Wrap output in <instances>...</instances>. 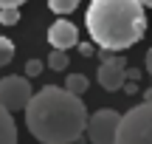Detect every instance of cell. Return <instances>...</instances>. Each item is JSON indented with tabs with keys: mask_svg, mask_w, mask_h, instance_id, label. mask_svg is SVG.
Instances as JSON below:
<instances>
[{
	"mask_svg": "<svg viewBox=\"0 0 152 144\" xmlns=\"http://www.w3.org/2000/svg\"><path fill=\"white\" fill-rule=\"evenodd\" d=\"M26 124L42 144H76L87 124V107L68 88L48 85L28 99Z\"/></svg>",
	"mask_w": 152,
	"mask_h": 144,
	"instance_id": "6da1fadb",
	"label": "cell"
},
{
	"mask_svg": "<svg viewBox=\"0 0 152 144\" xmlns=\"http://www.w3.org/2000/svg\"><path fill=\"white\" fill-rule=\"evenodd\" d=\"M85 23L90 40L104 51H124L147 34V17L138 0H90Z\"/></svg>",
	"mask_w": 152,
	"mask_h": 144,
	"instance_id": "7a4b0ae2",
	"label": "cell"
},
{
	"mask_svg": "<svg viewBox=\"0 0 152 144\" xmlns=\"http://www.w3.org/2000/svg\"><path fill=\"white\" fill-rule=\"evenodd\" d=\"M115 144H152V102L144 99L121 116Z\"/></svg>",
	"mask_w": 152,
	"mask_h": 144,
	"instance_id": "3957f363",
	"label": "cell"
},
{
	"mask_svg": "<svg viewBox=\"0 0 152 144\" xmlns=\"http://www.w3.org/2000/svg\"><path fill=\"white\" fill-rule=\"evenodd\" d=\"M121 113L115 110H96L93 116H87L85 133L90 144H115V133H118Z\"/></svg>",
	"mask_w": 152,
	"mask_h": 144,
	"instance_id": "277c9868",
	"label": "cell"
},
{
	"mask_svg": "<svg viewBox=\"0 0 152 144\" xmlns=\"http://www.w3.org/2000/svg\"><path fill=\"white\" fill-rule=\"evenodd\" d=\"M31 85L26 76H3L0 79V105L9 113L14 110H26L28 99H31Z\"/></svg>",
	"mask_w": 152,
	"mask_h": 144,
	"instance_id": "5b68a950",
	"label": "cell"
},
{
	"mask_svg": "<svg viewBox=\"0 0 152 144\" xmlns=\"http://www.w3.org/2000/svg\"><path fill=\"white\" fill-rule=\"evenodd\" d=\"M96 76H99V85H102L104 90H118L121 85H124V76H127L124 60H118V57H104L99 71H96Z\"/></svg>",
	"mask_w": 152,
	"mask_h": 144,
	"instance_id": "8992f818",
	"label": "cell"
},
{
	"mask_svg": "<svg viewBox=\"0 0 152 144\" xmlns=\"http://www.w3.org/2000/svg\"><path fill=\"white\" fill-rule=\"evenodd\" d=\"M48 43H51V48L68 51V48H73V45L79 43V31H76V26L71 20H56L54 26L48 28Z\"/></svg>",
	"mask_w": 152,
	"mask_h": 144,
	"instance_id": "52a82bcc",
	"label": "cell"
},
{
	"mask_svg": "<svg viewBox=\"0 0 152 144\" xmlns=\"http://www.w3.org/2000/svg\"><path fill=\"white\" fill-rule=\"evenodd\" d=\"M0 144H17V124L3 105H0Z\"/></svg>",
	"mask_w": 152,
	"mask_h": 144,
	"instance_id": "ba28073f",
	"label": "cell"
},
{
	"mask_svg": "<svg viewBox=\"0 0 152 144\" xmlns=\"http://www.w3.org/2000/svg\"><path fill=\"white\" fill-rule=\"evenodd\" d=\"M65 88L71 90V93L82 96V93L87 90V76H82V73H71V76L65 79Z\"/></svg>",
	"mask_w": 152,
	"mask_h": 144,
	"instance_id": "9c48e42d",
	"label": "cell"
},
{
	"mask_svg": "<svg viewBox=\"0 0 152 144\" xmlns=\"http://www.w3.org/2000/svg\"><path fill=\"white\" fill-rule=\"evenodd\" d=\"M48 68H51V71H65V68H68V54L62 48H54L51 57H48Z\"/></svg>",
	"mask_w": 152,
	"mask_h": 144,
	"instance_id": "30bf717a",
	"label": "cell"
},
{
	"mask_svg": "<svg viewBox=\"0 0 152 144\" xmlns=\"http://www.w3.org/2000/svg\"><path fill=\"white\" fill-rule=\"evenodd\" d=\"M76 6H79V0H48V9L56 14H71L76 11Z\"/></svg>",
	"mask_w": 152,
	"mask_h": 144,
	"instance_id": "8fae6325",
	"label": "cell"
},
{
	"mask_svg": "<svg viewBox=\"0 0 152 144\" xmlns=\"http://www.w3.org/2000/svg\"><path fill=\"white\" fill-rule=\"evenodd\" d=\"M11 60H14V43L9 37H0V68L9 65Z\"/></svg>",
	"mask_w": 152,
	"mask_h": 144,
	"instance_id": "7c38bea8",
	"label": "cell"
},
{
	"mask_svg": "<svg viewBox=\"0 0 152 144\" xmlns=\"http://www.w3.org/2000/svg\"><path fill=\"white\" fill-rule=\"evenodd\" d=\"M17 20H20V6H6V9H0V23H3V26H14Z\"/></svg>",
	"mask_w": 152,
	"mask_h": 144,
	"instance_id": "4fadbf2b",
	"label": "cell"
},
{
	"mask_svg": "<svg viewBox=\"0 0 152 144\" xmlns=\"http://www.w3.org/2000/svg\"><path fill=\"white\" fill-rule=\"evenodd\" d=\"M39 71H42V62H39V60H28L26 62V73H28V76H37Z\"/></svg>",
	"mask_w": 152,
	"mask_h": 144,
	"instance_id": "5bb4252c",
	"label": "cell"
},
{
	"mask_svg": "<svg viewBox=\"0 0 152 144\" xmlns=\"http://www.w3.org/2000/svg\"><path fill=\"white\" fill-rule=\"evenodd\" d=\"M26 0H0V9H6V6H23Z\"/></svg>",
	"mask_w": 152,
	"mask_h": 144,
	"instance_id": "9a60e30c",
	"label": "cell"
},
{
	"mask_svg": "<svg viewBox=\"0 0 152 144\" xmlns=\"http://www.w3.org/2000/svg\"><path fill=\"white\" fill-rule=\"evenodd\" d=\"M147 71H149V76H152V48H149V54H147Z\"/></svg>",
	"mask_w": 152,
	"mask_h": 144,
	"instance_id": "2e32d148",
	"label": "cell"
},
{
	"mask_svg": "<svg viewBox=\"0 0 152 144\" xmlns=\"http://www.w3.org/2000/svg\"><path fill=\"white\" fill-rule=\"evenodd\" d=\"M138 3H141V6H144V9H147V6H149V9H152V0H138Z\"/></svg>",
	"mask_w": 152,
	"mask_h": 144,
	"instance_id": "e0dca14e",
	"label": "cell"
},
{
	"mask_svg": "<svg viewBox=\"0 0 152 144\" xmlns=\"http://www.w3.org/2000/svg\"><path fill=\"white\" fill-rule=\"evenodd\" d=\"M144 99H147V102H152V88L147 90V93H144Z\"/></svg>",
	"mask_w": 152,
	"mask_h": 144,
	"instance_id": "ac0fdd59",
	"label": "cell"
}]
</instances>
